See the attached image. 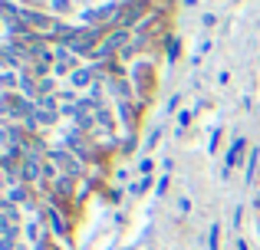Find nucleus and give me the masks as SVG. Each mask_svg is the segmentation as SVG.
<instances>
[{"instance_id": "nucleus-1", "label": "nucleus", "mask_w": 260, "mask_h": 250, "mask_svg": "<svg viewBox=\"0 0 260 250\" xmlns=\"http://www.w3.org/2000/svg\"><path fill=\"white\" fill-rule=\"evenodd\" d=\"M247 152H250V141L244 138V135H237V138L231 141V148L224 152V168H221V178L224 181L231 178V171H234V168H244V165H247Z\"/></svg>"}, {"instance_id": "nucleus-2", "label": "nucleus", "mask_w": 260, "mask_h": 250, "mask_svg": "<svg viewBox=\"0 0 260 250\" xmlns=\"http://www.w3.org/2000/svg\"><path fill=\"white\" fill-rule=\"evenodd\" d=\"M46 161H53V165H56L63 174H73V178H83V171H86V161L76 158V155H73L66 145L50 148V158H46Z\"/></svg>"}, {"instance_id": "nucleus-3", "label": "nucleus", "mask_w": 260, "mask_h": 250, "mask_svg": "<svg viewBox=\"0 0 260 250\" xmlns=\"http://www.w3.org/2000/svg\"><path fill=\"white\" fill-rule=\"evenodd\" d=\"M43 171H46V158H30V155H26L23 161H20V181H23V185H43Z\"/></svg>"}, {"instance_id": "nucleus-4", "label": "nucleus", "mask_w": 260, "mask_h": 250, "mask_svg": "<svg viewBox=\"0 0 260 250\" xmlns=\"http://www.w3.org/2000/svg\"><path fill=\"white\" fill-rule=\"evenodd\" d=\"M63 214H66V211H59V207L46 204L40 218L46 221V227H50V234H56V237H63V240H66V237H70V224L63 221Z\"/></svg>"}, {"instance_id": "nucleus-5", "label": "nucleus", "mask_w": 260, "mask_h": 250, "mask_svg": "<svg viewBox=\"0 0 260 250\" xmlns=\"http://www.w3.org/2000/svg\"><path fill=\"white\" fill-rule=\"evenodd\" d=\"M76 185H79V178H73V174H59V178L53 181V188H50V198H56V201L73 198V194H79Z\"/></svg>"}, {"instance_id": "nucleus-6", "label": "nucleus", "mask_w": 260, "mask_h": 250, "mask_svg": "<svg viewBox=\"0 0 260 250\" xmlns=\"http://www.w3.org/2000/svg\"><path fill=\"white\" fill-rule=\"evenodd\" d=\"M66 83H70L73 92H79V89H92V86H95V76H92V69H89V66H79V69L70 73V79H66Z\"/></svg>"}, {"instance_id": "nucleus-7", "label": "nucleus", "mask_w": 260, "mask_h": 250, "mask_svg": "<svg viewBox=\"0 0 260 250\" xmlns=\"http://www.w3.org/2000/svg\"><path fill=\"white\" fill-rule=\"evenodd\" d=\"M260 178V148L257 145H250V152H247V165H244V185L247 188H254V181Z\"/></svg>"}, {"instance_id": "nucleus-8", "label": "nucleus", "mask_w": 260, "mask_h": 250, "mask_svg": "<svg viewBox=\"0 0 260 250\" xmlns=\"http://www.w3.org/2000/svg\"><path fill=\"white\" fill-rule=\"evenodd\" d=\"M20 211L23 207H17L13 201H0V227H20Z\"/></svg>"}, {"instance_id": "nucleus-9", "label": "nucleus", "mask_w": 260, "mask_h": 250, "mask_svg": "<svg viewBox=\"0 0 260 250\" xmlns=\"http://www.w3.org/2000/svg\"><path fill=\"white\" fill-rule=\"evenodd\" d=\"M119 119L128 132H135V122H139V105L135 102H119Z\"/></svg>"}, {"instance_id": "nucleus-10", "label": "nucleus", "mask_w": 260, "mask_h": 250, "mask_svg": "<svg viewBox=\"0 0 260 250\" xmlns=\"http://www.w3.org/2000/svg\"><path fill=\"white\" fill-rule=\"evenodd\" d=\"M46 10H50L56 20H63V17H70V13L76 10V4H73V0H46Z\"/></svg>"}, {"instance_id": "nucleus-11", "label": "nucleus", "mask_w": 260, "mask_h": 250, "mask_svg": "<svg viewBox=\"0 0 260 250\" xmlns=\"http://www.w3.org/2000/svg\"><path fill=\"white\" fill-rule=\"evenodd\" d=\"M20 227H0V250H17Z\"/></svg>"}, {"instance_id": "nucleus-12", "label": "nucleus", "mask_w": 260, "mask_h": 250, "mask_svg": "<svg viewBox=\"0 0 260 250\" xmlns=\"http://www.w3.org/2000/svg\"><path fill=\"white\" fill-rule=\"evenodd\" d=\"M17 86H20V73H13V69L0 73V92H17Z\"/></svg>"}, {"instance_id": "nucleus-13", "label": "nucleus", "mask_w": 260, "mask_h": 250, "mask_svg": "<svg viewBox=\"0 0 260 250\" xmlns=\"http://www.w3.org/2000/svg\"><path fill=\"white\" fill-rule=\"evenodd\" d=\"M59 116H63V112H46V109H40V105H37V119H40V125H43V128H53V125L59 122Z\"/></svg>"}, {"instance_id": "nucleus-14", "label": "nucleus", "mask_w": 260, "mask_h": 250, "mask_svg": "<svg viewBox=\"0 0 260 250\" xmlns=\"http://www.w3.org/2000/svg\"><path fill=\"white\" fill-rule=\"evenodd\" d=\"M40 83V96H59V86H56V76H46V79H37Z\"/></svg>"}, {"instance_id": "nucleus-15", "label": "nucleus", "mask_w": 260, "mask_h": 250, "mask_svg": "<svg viewBox=\"0 0 260 250\" xmlns=\"http://www.w3.org/2000/svg\"><path fill=\"white\" fill-rule=\"evenodd\" d=\"M178 53H181V40H178V37H168L165 40V59H168V63H175Z\"/></svg>"}, {"instance_id": "nucleus-16", "label": "nucleus", "mask_w": 260, "mask_h": 250, "mask_svg": "<svg viewBox=\"0 0 260 250\" xmlns=\"http://www.w3.org/2000/svg\"><path fill=\"white\" fill-rule=\"evenodd\" d=\"M148 188H152V178H139V181H132V185H128L125 191L132 194V198H142V194H145Z\"/></svg>"}, {"instance_id": "nucleus-17", "label": "nucleus", "mask_w": 260, "mask_h": 250, "mask_svg": "<svg viewBox=\"0 0 260 250\" xmlns=\"http://www.w3.org/2000/svg\"><path fill=\"white\" fill-rule=\"evenodd\" d=\"M95 122H99V125H106L109 132H112V122H115V119H112V112L106 109V102H102L99 109H95Z\"/></svg>"}, {"instance_id": "nucleus-18", "label": "nucleus", "mask_w": 260, "mask_h": 250, "mask_svg": "<svg viewBox=\"0 0 260 250\" xmlns=\"http://www.w3.org/2000/svg\"><path fill=\"white\" fill-rule=\"evenodd\" d=\"M194 112H198V109H184V112H178V132H181V135H184V128L194 122Z\"/></svg>"}, {"instance_id": "nucleus-19", "label": "nucleus", "mask_w": 260, "mask_h": 250, "mask_svg": "<svg viewBox=\"0 0 260 250\" xmlns=\"http://www.w3.org/2000/svg\"><path fill=\"white\" fill-rule=\"evenodd\" d=\"M152 171H155V158H152V155L139 158V174H142V178H152Z\"/></svg>"}, {"instance_id": "nucleus-20", "label": "nucleus", "mask_w": 260, "mask_h": 250, "mask_svg": "<svg viewBox=\"0 0 260 250\" xmlns=\"http://www.w3.org/2000/svg\"><path fill=\"white\" fill-rule=\"evenodd\" d=\"M135 148H139V138H135V132H128V135H125V138H122V145H119V152H122V155H132V152H135Z\"/></svg>"}, {"instance_id": "nucleus-21", "label": "nucleus", "mask_w": 260, "mask_h": 250, "mask_svg": "<svg viewBox=\"0 0 260 250\" xmlns=\"http://www.w3.org/2000/svg\"><path fill=\"white\" fill-rule=\"evenodd\" d=\"M208 50H211V40H201V46H198V53L191 56V66H198V63H201V59H204V53H208Z\"/></svg>"}, {"instance_id": "nucleus-22", "label": "nucleus", "mask_w": 260, "mask_h": 250, "mask_svg": "<svg viewBox=\"0 0 260 250\" xmlns=\"http://www.w3.org/2000/svg\"><path fill=\"white\" fill-rule=\"evenodd\" d=\"M217 240H221V224H211V234H208V247L217 250Z\"/></svg>"}, {"instance_id": "nucleus-23", "label": "nucleus", "mask_w": 260, "mask_h": 250, "mask_svg": "<svg viewBox=\"0 0 260 250\" xmlns=\"http://www.w3.org/2000/svg\"><path fill=\"white\" fill-rule=\"evenodd\" d=\"M178 105H181V92H175V96L165 102V109H161V112H165V116H172V112H178Z\"/></svg>"}, {"instance_id": "nucleus-24", "label": "nucleus", "mask_w": 260, "mask_h": 250, "mask_svg": "<svg viewBox=\"0 0 260 250\" xmlns=\"http://www.w3.org/2000/svg\"><path fill=\"white\" fill-rule=\"evenodd\" d=\"M161 135H165V132H161V128H155V132L148 135V138H145V152H152V148L158 145V141H161Z\"/></svg>"}, {"instance_id": "nucleus-25", "label": "nucleus", "mask_w": 260, "mask_h": 250, "mask_svg": "<svg viewBox=\"0 0 260 250\" xmlns=\"http://www.w3.org/2000/svg\"><path fill=\"white\" fill-rule=\"evenodd\" d=\"M168 185H172V178L161 174V178H158V198H165V194H168Z\"/></svg>"}, {"instance_id": "nucleus-26", "label": "nucleus", "mask_w": 260, "mask_h": 250, "mask_svg": "<svg viewBox=\"0 0 260 250\" xmlns=\"http://www.w3.org/2000/svg\"><path fill=\"white\" fill-rule=\"evenodd\" d=\"M217 141H221V128H214V132H211V141H208L211 152H217Z\"/></svg>"}, {"instance_id": "nucleus-27", "label": "nucleus", "mask_w": 260, "mask_h": 250, "mask_svg": "<svg viewBox=\"0 0 260 250\" xmlns=\"http://www.w3.org/2000/svg\"><path fill=\"white\" fill-rule=\"evenodd\" d=\"M178 211H181V214H191V201L181 198V201H178Z\"/></svg>"}, {"instance_id": "nucleus-28", "label": "nucleus", "mask_w": 260, "mask_h": 250, "mask_svg": "<svg viewBox=\"0 0 260 250\" xmlns=\"http://www.w3.org/2000/svg\"><path fill=\"white\" fill-rule=\"evenodd\" d=\"M241 221H244V207L237 204V207H234V227H241Z\"/></svg>"}, {"instance_id": "nucleus-29", "label": "nucleus", "mask_w": 260, "mask_h": 250, "mask_svg": "<svg viewBox=\"0 0 260 250\" xmlns=\"http://www.w3.org/2000/svg\"><path fill=\"white\" fill-rule=\"evenodd\" d=\"M214 23H217L214 13H204V26H208V30H214Z\"/></svg>"}, {"instance_id": "nucleus-30", "label": "nucleus", "mask_w": 260, "mask_h": 250, "mask_svg": "<svg viewBox=\"0 0 260 250\" xmlns=\"http://www.w3.org/2000/svg\"><path fill=\"white\" fill-rule=\"evenodd\" d=\"M228 83H231V73H228V69L217 73V86H228Z\"/></svg>"}, {"instance_id": "nucleus-31", "label": "nucleus", "mask_w": 260, "mask_h": 250, "mask_svg": "<svg viewBox=\"0 0 260 250\" xmlns=\"http://www.w3.org/2000/svg\"><path fill=\"white\" fill-rule=\"evenodd\" d=\"M237 250H247V240L244 237H237Z\"/></svg>"}, {"instance_id": "nucleus-32", "label": "nucleus", "mask_w": 260, "mask_h": 250, "mask_svg": "<svg viewBox=\"0 0 260 250\" xmlns=\"http://www.w3.org/2000/svg\"><path fill=\"white\" fill-rule=\"evenodd\" d=\"M181 4H184V7H198V0H181Z\"/></svg>"}, {"instance_id": "nucleus-33", "label": "nucleus", "mask_w": 260, "mask_h": 250, "mask_svg": "<svg viewBox=\"0 0 260 250\" xmlns=\"http://www.w3.org/2000/svg\"><path fill=\"white\" fill-rule=\"evenodd\" d=\"M139 4H158V0H139Z\"/></svg>"}, {"instance_id": "nucleus-34", "label": "nucleus", "mask_w": 260, "mask_h": 250, "mask_svg": "<svg viewBox=\"0 0 260 250\" xmlns=\"http://www.w3.org/2000/svg\"><path fill=\"white\" fill-rule=\"evenodd\" d=\"M234 4H244V0H234Z\"/></svg>"}]
</instances>
